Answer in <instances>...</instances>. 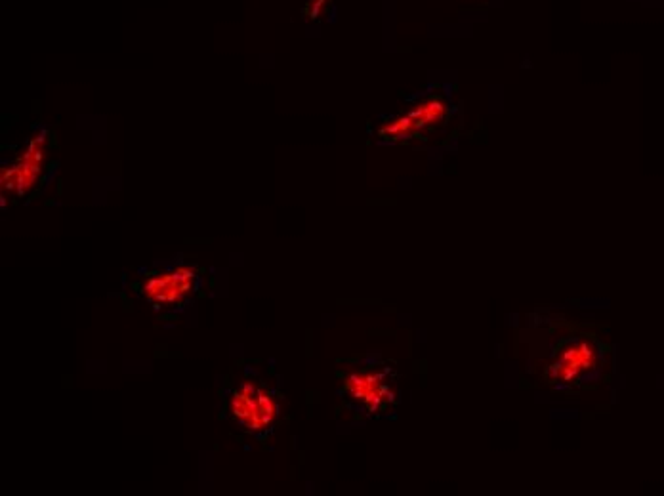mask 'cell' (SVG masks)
<instances>
[{"label":"cell","mask_w":664,"mask_h":496,"mask_svg":"<svg viewBox=\"0 0 664 496\" xmlns=\"http://www.w3.org/2000/svg\"><path fill=\"white\" fill-rule=\"evenodd\" d=\"M600 361V352L592 342H571L567 348L560 352L556 363L550 369V378L552 380H561V382H573L581 380L584 374L596 371Z\"/></svg>","instance_id":"6da1fadb"},{"label":"cell","mask_w":664,"mask_h":496,"mask_svg":"<svg viewBox=\"0 0 664 496\" xmlns=\"http://www.w3.org/2000/svg\"><path fill=\"white\" fill-rule=\"evenodd\" d=\"M445 115V105L439 100H430L426 104L418 105L413 109L409 115L397 119L394 123L390 124L384 134H390L395 138H401L405 134H413L416 130L434 123V121H441Z\"/></svg>","instance_id":"7a4b0ae2"}]
</instances>
